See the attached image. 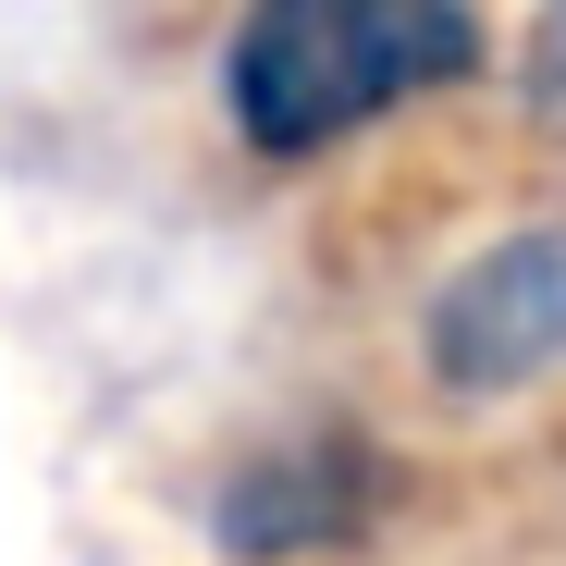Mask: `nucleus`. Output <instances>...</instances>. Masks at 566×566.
Wrapping results in <instances>:
<instances>
[{
  "label": "nucleus",
  "mask_w": 566,
  "mask_h": 566,
  "mask_svg": "<svg viewBox=\"0 0 566 566\" xmlns=\"http://www.w3.org/2000/svg\"><path fill=\"white\" fill-rule=\"evenodd\" d=\"M382 517H395V443H369L357 419L271 431L210 481V542L234 566H321L357 554Z\"/></svg>",
  "instance_id": "obj_2"
},
{
  "label": "nucleus",
  "mask_w": 566,
  "mask_h": 566,
  "mask_svg": "<svg viewBox=\"0 0 566 566\" xmlns=\"http://www.w3.org/2000/svg\"><path fill=\"white\" fill-rule=\"evenodd\" d=\"M481 74V0H247L222 38V124L247 160H321Z\"/></svg>",
  "instance_id": "obj_1"
},
{
  "label": "nucleus",
  "mask_w": 566,
  "mask_h": 566,
  "mask_svg": "<svg viewBox=\"0 0 566 566\" xmlns=\"http://www.w3.org/2000/svg\"><path fill=\"white\" fill-rule=\"evenodd\" d=\"M530 86L566 112V0H542V25H530Z\"/></svg>",
  "instance_id": "obj_4"
},
{
  "label": "nucleus",
  "mask_w": 566,
  "mask_h": 566,
  "mask_svg": "<svg viewBox=\"0 0 566 566\" xmlns=\"http://www.w3.org/2000/svg\"><path fill=\"white\" fill-rule=\"evenodd\" d=\"M419 357L455 407L554 382L566 369V222H517L493 247H468L419 308Z\"/></svg>",
  "instance_id": "obj_3"
}]
</instances>
